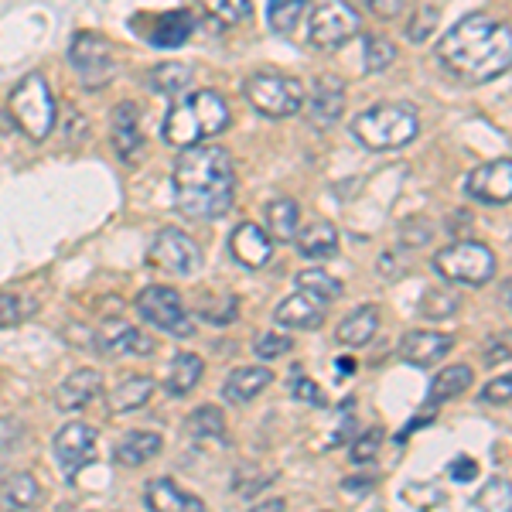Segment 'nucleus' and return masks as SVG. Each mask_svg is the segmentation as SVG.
<instances>
[{
	"label": "nucleus",
	"instance_id": "1",
	"mask_svg": "<svg viewBox=\"0 0 512 512\" xmlns=\"http://www.w3.org/2000/svg\"><path fill=\"white\" fill-rule=\"evenodd\" d=\"M437 62L451 79L465 86H485L509 72L512 62V31L509 21L489 14H468L444 31L437 41Z\"/></svg>",
	"mask_w": 512,
	"mask_h": 512
},
{
	"label": "nucleus",
	"instance_id": "2",
	"mask_svg": "<svg viewBox=\"0 0 512 512\" xmlns=\"http://www.w3.org/2000/svg\"><path fill=\"white\" fill-rule=\"evenodd\" d=\"M171 185H175V205L188 219H222L236 198L233 158L216 144L185 147L175 161Z\"/></svg>",
	"mask_w": 512,
	"mask_h": 512
},
{
	"label": "nucleus",
	"instance_id": "3",
	"mask_svg": "<svg viewBox=\"0 0 512 512\" xmlns=\"http://www.w3.org/2000/svg\"><path fill=\"white\" fill-rule=\"evenodd\" d=\"M229 127V106L216 89H198V93H188L171 103L168 117H164L161 137L164 144L178 147H195L205 144V140L219 137L222 130Z\"/></svg>",
	"mask_w": 512,
	"mask_h": 512
},
{
	"label": "nucleus",
	"instance_id": "4",
	"mask_svg": "<svg viewBox=\"0 0 512 512\" xmlns=\"http://www.w3.org/2000/svg\"><path fill=\"white\" fill-rule=\"evenodd\" d=\"M420 134V117L410 103H376L352 120V137L369 151H396L407 147Z\"/></svg>",
	"mask_w": 512,
	"mask_h": 512
},
{
	"label": "nucleus",
	"instance_id": "5",
	"mask_svg": "<svg viewBox=\"0 0 512 512\" xmlns=\"http://www.w3.org/2000/svg\"><path fill=\"white\" fill-rule=\"evenodd\" d=\"M11 123L31 140H45L55 130V96L41 72H28L7 96Z\"/></svg>",
	"mask_w": 512,
	"mask_h": 512
},
{
	"label": "nucleus",
	"instance_id": "6",
	"mask_svg": "<svg viewBox=\"0 0 512 512\" xmlns=\"http://www.w3.org/2000/svg\"><path fill=\"white\" fill-rule=\"evenodd\" d=\"M243 96L256 113H263V117H274V120L294 117L304 106V82L294 76H284V72L263 69L246 79Z\"/></svg>",
	"mask_w": 512,
	"mask_h": 512
},
{
	"label": "nucleus",
	"instance_id": "7",
	"mask_svg": "<svg viewBox=\"0 0 512 512\" xmlns=\"http://www.w3.org/2000/svg\"><path fill=\"white\" fill-rule=\"evenodd\" d=\"M434 270L451 284L482 287L495 277V253L478 239H458L434 253Z\"/></svg>",
	"mask_w": 512,
	"mask_h": 512
},
{
	"label": "nucleus",
	"instance_id": "8",
	"mask_svg": "<svg viewBox=\"0 0 512 512\" xmlns=\"http://www.w3.org/2000/svg\"><path fill=\"white\" fill-rule=\"evenodd\" d=\"M359 28H362L359 11H355L349 0H315L308 7V41L321 48V52L342 48L345 41L359 35Z\"/></svg>",
	"mask_w": 512,
	"mask_h": 512
},
{
	"label": "nucleus",
	"instance_id": "9",
	"mask_svg": "<svg viewBox=\"0 0 512 512\" xmlns=\"http://www.w3.org/2000/svg\"><path fill=\"white\" fill-rule=\"evenodd\" d=\"M69 62L79 72L82 86L103 89L106 82L117 76V59H113V45L96 31H79L69 45Z\"/></svg>",
	"mask_w": 512,
	"mask_h": 512
},
{
	"label": "nucleus",
	"instance_id": "10",
	"mask_svg": "<svg viewBox=\"0 0 512 512\" xmlns=\"http://www.w3.org/2000/svg\"><path fill=\"white\" fill-rule=\"evenodd\" d=\"M137 315L147 321V325H154L158 332H168V335H192L195 332V321L188 318L185 311V301H181L178 291H171V287H144V291L137 294Z\"/></svg>",
	"mask_w": 512,
	"mask_h": 512
},
{
	"label": "nucleus",
	"instance_id": "11",
	"mask_svg": "<svg viewBox=\"0 0 512 512\" xmlns=\"http://www.w3.org/2000/svg\"><path fill=\"white\" fill-rule=\"evenodd\" d=\"M147 263L158 270H168L175 277H192L198 267H202V250L188 233L181 229H161L154 236L151 250H147Z\"/></svg>",
	"mask_w": 512,
	"mask_h": 512
},
{
	"label": "nucleus",
	"instance_id": "12",
	"mask_svg": "<svg viewBox=\"0 0 512 512\" xmlns=\"http://www.w3.org/2000/svg\"><path fill=\"white\" fill-rule=\"evenodd\" d=\"M96 441H99L96 427L82 424V420H76V424H65L62 431L55 434L52 451H55V461H59V472L69 478V482H76V475L89 465V461H93Z\"/></svg>",
	"mask_w": 512,
	"mask_h": 512
},
{
	"label": "nucleus",
	"instance_id": "13",
	"mask_svg": "<svg viewBox=\"0 0 512 512\" xmlns=\"http://www.w3.org/2000/svg\"><path fill=\"white\" fill-rule=\"evenodd\" d=\"M465 195L485 205H509L512 161L499 158V161H489V164H482V168H475L472 175L465 178Z\"/></svg>",
	"mask_w": 512,
	"mask_h": 512
},
{
	"label": "nucleus",
	"instance_id": "14",
	"mask_svg": "<svg viewBox=\"0 0 512 512\" xmlns=\"http://www.w3.org/2000/svg\"><path fill=\"white\" fill-rule=\"evenodd\" d=\"M325 318H328V301H321L318 294L304 291V287H297L291 297H284L274 311L277 325L294 328V332H315V328L325 325Z\"/></svg>",
	"mask_w": 512,
	"mask_h": 512
},
{
	"label": "nucleus",
	"instance_id": "15",
	"mask_svg": "<svg viewBox=\"0 0 512 512\" xmlns=\"http://www.w3.org/2000/svg\"><path fill=\"white\" fill-rule=\"evenodd\" d=\"M195 28L198 21L188 11H171V14H158L151 21H134V31H140L154 48H181L195 35Z\"/></svg>",
	"mask_w": 512,
	"mask_h": 512
},
{
	"label": "nucleus",
	"instance_id": "16",
	"mask_svg": "<svg viewBox=\"0 0 512 512\" xmlns=\"http://www.w3.org/2000/svg\"><path fill=\"white\" fill-rule=\"evenodd\" d=\"M304 103H308V117L315 127H332L345 113V82L338 76H318L311 93H304Z\"/></svg>",
	"mask_w": 512,
	"mask_h": 512
},
{
	"label": "nucleus",
	"instance_id": "17",
	"mask_svg": "<svg viewBox=\"0 0 512 512\" xmlns=\"http://www.w3.org/2000/svg\"><path fill=\"white\" fill-rule=\"evenodd\" d=\"M93 342H96V349L103 355H110V359H117V355H151L154 352L151 338H144L134 325H127V321H120V318L103 321V325L96 328Z\"/></svg>",
	"mask_w": 512,
	"mask_h": 512
},
{
	"label": "nucleus",
	"instance_id": "18",
	"mask_svg": "<svg viewBox=\"0 0 512 512\" xmlns=\"http://www.w3.org/2000/svg\"><path fill=\"white\" fill-rule=\"evenodd\" d=\"M454 349V338L444 335V332H427V328H417V332H407L396 345L403 362L417 369H427V366H437Z\"/></svg>",
	"mask_w": 512,
	"mask_h": 512
},
{
	"label": "nucleus",
	"instance_id": "19",
	"mask_svg": "<svg viewBox=\"0 0 512 512\" xmlns=\"http://www.w3.org/2000/svg\"><path fill=\"white\" fill-rule=\"evenodd\" d=\"M229 253H233L243 267L260 270V267H267L270 256H274V239L263 233L260 226H253V222H239L233 229V236H229Z\"/></svg>",
	"mask_w": 512,
	"mask_h": 512
},
{
	"label": "nucleus",
	"instance_id": "20",
	"mask_svg": "<svg viewBox=\"0 0 512 512\" xmlns=\"http://www.w3.org/2000/svg\"><path fill=\"white\" fill-rule=\"evenodd\" d=\"M113 147L123 164H137L144 154V130H140V110L137 103H120L113 113Z\"/></svg>",
	"mask_w": 512,
	"mask_h": 512
},
{
	"label": "nucleus",
	"instance_id": "21",
	"mask_svg": "<svg viewBox=\"0 0 512 512\" xmlns=\"http://www.w3.org/2000/svg\"><path fill=\"white\" fill-rule=\"evenodd\" d=\"M103 393V373L96 369H76L69 379H62V386L55 390V407L59 410H82Z\"/></svg>",
	"mask_w": 512,
	"mask_h": 512
},
{
	"label": "nucleus",
	"instance_id": "22",
	"mask_svg": "<svg viewBox=\"0 0 512 512\" xmlns=\"http://www.w3.org/2000/svg\"><path fill=\"white\" fill-rule=\"evenodd\" d=\"M144 502H147V509H154V512H202L205 509V502L198 499V495L178 489L171 478H154V482H147Z\"/></svg>",
	"mask_w": 512,
	"mask_h": 512
},
{
	"label": "nucleus",
	"instance_id": "23",
	"mask_svg": "<svg viewBox=\"0 0 512 512\" xmlns=\"http://www.w3.org/2000/svg\"><path fill=\"white\" fill-rule=\"evenodd\" d=\"M270 383H274V373H270V369L239 366L226 376V383H222V396H226L229 403H250L253 396H260Z\"/></svg>",
	"mask_w": 512,
	"mask_h": 512
},
{
	"label": "nucleus",
	"instance_id": "24",
	"mask_svg": "<svg viewBox=\"0 0 512 512\" xmlns=\"http://www.w3.org/2000/svg\"><path fill=\"white\" fill-rule=\"evenodd\" d=\"M379 332V308L376 304H362V308H355L349 318L338 321L335 328V338L342 345H349V349H362V345H369Z\"/></svg>",
	"mask_w": 512,
	"mask_h": 512
},
{
	"label": "nucleus",
	"instance_id": "25",
	"mask_svg": "<svg viewBox=\"0 0 512 512\" xmlns=\"http://www.w3.org/2000/svg\"><path fill=\"white\" fill-rule=\"evenodd\" d=\"M161 448H164L161 434H154V431H130V434H123L120 441H117V448H113V458H117L120 465H127V468H140L144 461L158 458Z\"/></svg>",
	"mask_w": 512,
	"mask_h": 512
},
{
	"label": "nucleus",
	"instance_id": "26",
	"mask_svg": "<svg viewBox=\"0 0 512 512\" xmlns=\"http://www.w3.org/2000/svg\"><path fill=\"white\" fill-rule=\"evenodd\" d=\"M294 243L304 260H328V256L338 253V229L332 222H311L308 229L297 226Z\"/></svg>",
	"mask_w": 512,
	"mask_h": 512
},
{
	"label": "nucleus",
	"instance_id": "27",
	"mask_svg": "<svg viewBox=\"0 0 512 512\" xmlns=\"http://www.w3.org/2000/svg\"><path fill=\"white\" fill-rule=\"evenodd\" d=\"M205 376V362L198 359L192 352H181L171 359V369H168V379H164V390L171 396H188L195 390L198 383H202Z\"/></svg>",
	"mask_w": 512,
	"mask_h": 512
},
{
	"label": "nucleus",
	"instance_id": "28",
	"mask_svg": "<svg viewBox=\"0 0 512 512\" xmlns=\"http://www.w3.org/2000/svg\"><path fill=\"white\" fill-rule=\"evenodd\" d=\"M41 499V485H38V478L35 475H28V472H18V475H11V478H4L0 482V509H31L35 502Z\"/></svg>",
	"mask_w": 512,
	"mask_h": 512
},
{
	"label": "nucleus",
	"instance_id": "29",
	"mask_svg": "<svg viewBox=\"0 0 512 512\" xmlns=\"http://www.w3.org/2000/svg\"><path fill=\"white\" fill-rule=\"evenodd\" d=\"M297 226H301V209L294 198H274L267 205V236L274 243H291Z\"/></svg>",
	"mask_w": 512,
	"mask_h": 512
},
{
	"label": "nucleus",
	"instance_id": "30",
	"mask_svg": "<svg viewBox=\"0 0 512 512\" xmlns=\"http://www.w3.org/2000/svg\"><path fill=\"white\" fill-rule=\"evenodd\" d=\"M475 383V373L468 366H448L444 373H437L427 386V403H444V400H454V396L468 393Z\"/></svg>",
	"mask_w": 512,
	"mask_h": 512
},
{
	"label": "nucleus",
	"instance_id": "31",
	"mask_svg": "<svg viewBox=\"0 0 512 512\" xmlns=\"http://www.w3.org/2000/svg\"><path fill=\"white\" fill-rule=\"evenodd\" d=\"M151 396H154V379L151 376H127L117 390L110 393V410L113 414H130V410L147 407Z\"/></svg>",
	"mask_w": 512,
	"mask_h": 512
},
{
	"label": "nucleus",
	"instance_id": "32",
	"mask_svg": "<svg viewBox=\"0 0 512 512\" xmlns=\"http://www.w3.org/2000/svg\"><path fill=\"white\" fill-rule=\"evenodd\" d=\"M147 86L158 96H178L192 86V69L185 62H164L147 72Z\"/></svg>",
	"mask_w": 512,
	"mask_h": 512
},
{
	"label": "nucleus",
	"instance_id": "33",
	"mask_svg": "<svg viewBox=\"0 0 512 512\" xmlns=\"http://www.w3.org/2000/svg\"><path fill=\"white\" fill-rule=\"evenodd\" d=\"M195 315L209 325H233L239 315V301L233 294H202L195 301Z\"/></svg>",
	"mask_w": 512,
	"mask_h": 512
},
{
	"label": "nucleus",
	"instance_id": "34",
	"mask_svg": "<svg viewBox=\"0 0 512 512\" xmlns=\"http://www.w3.org/2000/svg\"><path fill=\"white\" fill-rule=\"evenodd\" d=\"M188 434L198 441H219L226 434V417L219 407H198L188 414Z\"/></svg>",
	"mask_w": 512,
	"mask_h": 512
},
{
	"label": "nucleus",
	"instance_id": "35",
	"mask_svg": "<svg viewBox=\"0 0 512 512\" xmlns=\"http://www.w3.org/2000/svg\"><path fill=\"white\" fill-rule=\"evenodd\" d=\"M362 62H366V72L376 76V72L390 69L396 62V45L383 35H366L362 38Z\"/></svg>",
	"mask_w": 512,
	"mask_h": 512
},
{
	"label": "nucleus",
	"instance_id": "36",
	"mask_svg": "<svg viewBox=\"0 0 512 512\" xmlns=\"http://www.w3.org/2000/svg\"><path fill=\"white\" fill-rule=\"evenodd\" d=\"M308 11V0H270V28L277 35H291Z\"/></svg>",
	"mask_w": 512,
	"mask_h": 512
},
{
	"label": "nucleus",
	"instance_id": "37",
	"mask_svg": "<svg viewBox=\"0 0 512 512\" xmlns=\"http://www.w3.org/2000/svg\"><path fill=\"white\" fill-rule=\"evenodd\" d=\"M417 311H420V318H427V321H441L458 311V297L451 291H441V287H427L417 304Z\"/></svg>",
	"mask_w": 512,
	"mask_h": 512
},
{
	"label": "nucleus",
	"instance_id": "38",
	"mask_svg": "<svg viewBox=\"0 0 512 512\" xmlns=\"http://www.w3.org/2000/svg\"><path fill=\"white\" fill-rule=\"evenodd\" d=\"M297 287H304V291L318 294L321 301H328V304H332L335 297L342 294V280H335L332 274H325V270H318V267L301 270V274H297Z\"/></svg>",
	"mask_w": 512,
	"mask_h": 512
},
{
	"label": "nucleus",
	"instance_id": "39",
	"mask_svg": "<svg viewBox=\"0 0 512 512\" xmlns=\"http://www.w3.org/2000/svg\"><path fill=\"white\" fill-rule=\"evenodd\" d=\"M383 441H386L383 427H366V431L355 437L349 458L355 461V465H366V461H373L376 454H379V448H383Z\"/></svg>",
	"mask_w": 512,
	"mask_h": 512
},
{
	"label": "nucleus",
	"instance_id": "40",
	"mask_svg": "<svg viewBox=\"0 0 512 512\" xmlns=\"http://www.w3.org/2000/svg\"><path fill=\"white\" fill-rule=\"evenodd\" d=\"M291 393H294V400L311 403V407H328V400H325V393H321V386L315 383V379L304 376L301 369H291Z\"/></svg>",
	"mask_w": 512,
	"mask_h": 512
},
{
	"label": "nucleus",
	"instance_id": "41",
	"mask_svg": "<svg viewBox=\"0 0 512 512\" xmlns=\"http://www.w3.org/2000/svg\"><path fill=\"white\" fill-rule=\"evenodd\" d=\"M35 308V304H28V301H21L18 294H4L0 291V328H14V325H21L24 315Z\"/></svg>",
	"mask_w": 512,
	"mask_h": 512
},
{
	"label": "nucleus",
	"instance_id": "42",
	"mask_svg": "<svg viewBox=\"0 0 512 512\" xmlns=\"http://www.w3.org/2000/svg\"><path fill=\"white\" fill-rule=\"evenodd\" d=\"M291 338L287 335H280V332H267V335H260L256 338V345H253V352L260 355V359H280V355H287L291 352Z\"/></svg>",
	"mask_w": 512,
	"mask_h": 512
},
{
	"label": "nucleus",
	"instance_id": "43",
	"mask_svg": "<svg viewBox=\"0 0 512 512\" xmlns=\"http://www.w3.org/2000/svg\"><path fill=\"white\" fill-rule=\"evenodd\" d=\"M509 485H506V478H495V482L485 485V492L475 499V506L478 509H509Z\"/></svg>",
	"mask_w": 512,
	"mask_h": 512
},
{
	"label": "nucleus",
	"instance_id": "44",
	"mask_svg": "<svg viewBox=\"0 0 512 512\" xmlns=\"http://www.w3.org/2000/svg\"><path fill=\"white\" fill-rule=\"evenodd\" d=\"M434 28H437V7L427 4L414 14V21H410V28H407V38L410 41H427Z\"/></svg>",
	"mask_w": 512,
	"mask_h": 512
},
{
	"label": "nucleus",
	"instance_id": "45",
	"mask_svg": "<svg viewBox=\"0 0 512 512\" xmlns=\"http://www.w3.org/2000/svg\"><path fill=\"white\" fill-rule=\"evenodd\" d=\"M509 400H512V376L492 379L482 390V403H489V407H509Z\"/></svg>",
	"mask_w": 512,
	"mask_h": 512
},
{
	"label": "nucleus",
	"instance_id": "46",
	"mask_svg": "<svg viewBox=\"0 0 512 512\" xmlns=\"http://www.w3.org/2000/svg\"><path fill=\"white\" fill-rule=\"evenodd\" d=\"M448 475H451V482H458V485L475 482V478H478V461L472 458V454H458V458L448 465Z\"/></svg>",
	"mask_w": 512,
	"mask_h": 512
},
{
	"label": "nucleus",
	"instance_id": "47",
	"mask_svg": "<svg viewBox=\"0 0 512 512\" xmlns=\"http://www.w3.org/2000/svg\"><path fill=\"white\" fill-rule=\"evenodd\" d=\"M359 7H366V11H373L376 18H396L403 7V0H355Z\"/></svg>",
	"mask_w": 512,
	"mask_h": 512
},
{
	"label": "nucleus",
	"instance_id": "48",
	"mask_svg": "<svg viewBox=\"0 0 512 512\" xmlns=\"http://www.w3.org/2000/svg\"><path fill=\"white\" fill-rule=\"evenodd\" d=\"M202 7L209 14H216V18H222V21H236V14H233V7H229V0H202Z\"/></svg>",
	"mask_w": 512,
	"mask_h": 512
},
{
	"label": "nucleus",
	"instance_id": "49",
	"mask_svg": "<svg viewBox=\"0 0 512 512\" xmlns=\"http://www.w3.org/2000/svg\"><path fill=\"white\" fill-rule=\"evenodd\" d=\"M18 437H21V427L14 424V420L0 417V448H4V444H11V441H18Z\"/></svg>",
	"mask_w": 512,
	"mask_h": 512
},
{
	"label": "nucleus",
	"instance_id": "50",
	"mask_svg": "<svg viewBox=\"0 0 512 512\" xmlns=\"http://www.w3.org/2000/svg\"><path fill=\"white\" fill-rule=\"evenodd\" d=\"M495 345H499V349H489V355H485V359H489L492 366H495V362H506L509 359V335H502Z\"/></svg>",
	"mask_w": 512,
	"mask_h": 512
},
{
	"label": "nucleus",
	"instance_id": "51",
	"mask_svg": "<svg viewBox=\"0 0 512 512\" xmlns=\"http://www.w3.org/2000/svg\"><path fill=\"white\" fill-rule=\"evenodd\" d=\"M345 492H366V489H373V478H345V485H342Z\"/></svg>",
	"mask_w": 512,
	"mask_h": 512
},
{
	"label": "nucleus",
	"instance_id": "52",
	"mask_svg": "<svg viewBox=\"0 0 512 512\" xmlns=\"http://www.w3.org/2000/svg\"><path fill=\"white\" fill-rule=\"evenodd\" d=\"M229 7H233V14H236V21H243V18H250V11H253V4H250V0H229Z\"/></svg>",
	"mask_w": 512,
	"mask_h": 512
},
{
	"label": "nucleus",
	"instance_id": "53",
	"mask_svg": "<svg viewBox=\"0 0 512 512\" xmlns=\"http://www.w3.org/2000/svg\"><path fill=\"white\" fill-rule=\"evenodd\" d=\"M338 369H342V376H352L355 362H352V359H338Z\"/></svg>",
	"mask_w": 512,
	"mask_h": 512
},
{
	"label": "nucleus",
	"instance_id": "54",
	"mask_svg": "<svg viewBox=\"0 0 512 512\" xmlns=\"http://www.w3.org/2000/svg\"><path fill=\"white\" fill-rule=\"evenodd\" d=\"M280 509H284V502H263V506H260V512H280Z\"/></svg>",
	"mask_w": 512,
	"mask_h": 512
}]
</instances>
